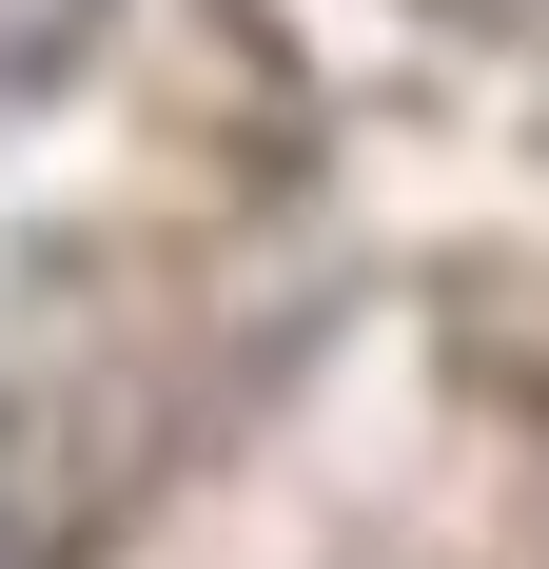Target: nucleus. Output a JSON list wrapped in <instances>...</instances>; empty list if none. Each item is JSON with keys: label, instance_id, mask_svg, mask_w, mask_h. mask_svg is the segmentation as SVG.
<instances>
[{"label": "nucleus", "instance_id": "1", "mask_svg": "<svg viewBox=\"0 0 549 569\" xmlns=\"http://www.w3.org/2000/svg\"><path fill=\"white\" fill-rule=\"evenodd\" d=\"M99 20H118V0H0V99H40V79L99 40Z\"/></svg>", "mask_w": 549, "mask_h": 569}, {"label": "nucleus", "instance_id": "2", "mask_svg": "<svg viewBox=\"0 0 549 569\" xmlns=\"http://www.w3.org/2000/svg\"><path fill=\"white\" fill-rule=\"evenodd\" d=\"M471 20H530V0H471Z\"/></svg>", "mask_w": 549, "mask_h": 569}, {"label": "nucleus", "instance_id": "3", "mask_svg": "<svg viewBox=\"0 0 549 569\" xmlns=\"http://www.w3.org/2000/svg\"><path fill=\"white\" fill-rule=\"evenodd\" d=\"M0 569H20V511H0Z\"/></svg>", "mask_w": 549, "mask_h": 569}]
</instances>
